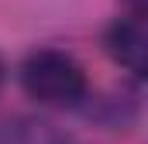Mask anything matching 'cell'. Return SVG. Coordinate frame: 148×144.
<instances>
[{
  "mask_svg": "<svg viewBox=\"0 0 148 144\" xmlns=\"http://www.w3.org/2000/svg\"><path fill=\"white\" fill-rule=\"evenodd\" d=\"M17 79L24 96L45 110H79L90 96V75L83 62L62 48L28 52L17 69Z\"/></svg>",
  "mask_w": 148,
  "mask_h": 144,
  "instance_id": "cell-1",
  "label": "cell"
},
{
  "mask_svg": "<svg viewBox=\"0 0 148 144\" xmlns=\"http://www.w3.org/2000/svg\"><path fill=\"white\" fill-rule=\"evenodd\" d=\"M103 52L110 55L114 65L141 79L148 69V31H145V17L141 10H131V14H121L114 17L103 31Z\"/></svg>",
  "mask_w": 148,
  "mask_h": 144,
  "instance_id": "cell-2",
  "label": "cell"
},
{
  "mask_svg": "<svg viewBox=\"0 0 148 144\" xmlns=\"http://www.w3.org/2000/svg\"><path fill=\"white\" fill-rule=\"evenodd\" d=\"M0 144H86L48 117H10L0 124Z\"/></svg>",
  "mask_w": 148,
  "mask_h": 144,
  "instance_id": "cell-3",
  "label": "cell"
},
{
  "mask_svg": "<svg viewBox=\"0 0 148 144\" xmlns=\"http://www.w3.org/2000/svg\"><path fill=\"white\" fill-rule=\"evenodd\" d=\"M79 110H83L93 124L110 127V130H121V127L134 124V117H138V100L127 96V93H114V96H93V93H90L86 103Z\"/></svg>",
  "mask_w": 148,
  "mask_h": 144,
  "instance_id": "cell-4",
  "label": "cell"
},
{
  "mask_svg": "<svg viewBox=\"0 0 148 144\" xmlns=\"http://www.w3.org/2000/svg\"><path fill=\"white\" fill-rule=\"evenodd\" d=\"M3 79H7V65H3V58H0V89H3Z\"/></svg>",
  "mask_w": 148,
  "mask_h": 144,
  "instance_id": "cell-5",
  "label": "cell"
}]
</instances>
